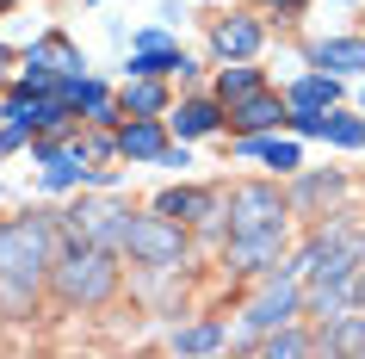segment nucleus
<instances>
[{
  "mask_svg": "<svg viewBox=\"0 0 365 359\" xmlns=\"http://www.w3.org/2000/svg\"><path fill=\"white\" fill-rule=\"evenodd\" d=\"M56 242H62V223L50 211H25L13 223H0V316H25L38 303L62 254Z\"/></svg>",
  "mask_w": 365,
  "mask_h": 359,
  "instance_id": "1",
  "label": "nucleus"
},
{
  "mask_svg": "<svg viewBox=\"0 0 365 359\" xmlns=\"http://www.w3.org/2000/svg\"><path fill=\"white\" fill-rule=\"evenodd\" d=\"M50 291H56L68 310H99V303L118 291V248L68 242V236H62V254H56V273H50Z\"/></svg>",
  "mask_w": 365,
  "mask_h": 359,
  "instance_id": "2",
  "label": "nucleus"
},
{
  "mask_svg": "<svg viewBox=\"0 0 365 359\" xmlns=\"http://www.w3.org/2000/svg\"><path fill=\"white\" fill-rule=\"evenodd\" d=\"M124 254L136 266H155V273H168V266L186 261V223H173V217H124Z\"/></svg>",
  "mask_w": 365,
  "mask_h": 359,
  "instance_id": "3",
  "label": "nucleus"
},
{
  "mask_svg": "<svg viewBox=\"0 0 365 359\" xmlns=\"http://www.w3.org/2000/svg\"><path fill=\"white\" fill-rule=\"evenodd\" d=\"M124 217H130V211L118 205V198H75L56 223H62L68 242H99V248H118V254H124Z\"/></svg>",
  "mask_w": 365,
  "mask_h": 359,
  "instance_id": "4",
  "label": "nucleus"
},
{
  "mask_svg": "<svg viewBox=\"0 0 365 359\" xmlns=\"http://www.w3.org/2000/svg\"><path fill=\"white\" fill-rule=\"evenodd\" d=\"M297 303H304V273L297 266H279V279L260 291V298L248 303V316H242V328L248 335H272V328H285V322H297Z\"/></svg>",
  "mask_w": 365,
  "mask_h": 359,
  "instance_id": "5",
  "label": "nucleus"
},
{
  "mask_svg": "<svg viewBox=\"0 0 365 359\" xmlns=\"http://www.w3.org/2000/svg\"><path fill=\"white\" fill-rule=\"evenodd\" d=\"M291 217V198L267 180H242L230 186V236H248V229H272Z\"/></svg>",
  "mask_w": 365,
  "mask_h": 359,
  "instance_id": "6",
  "label": "nucleus"
},
{
  "mask_svg": "<svg viewBox=\"0 0 365 359\" xmlns=\"http://www.w3.org/2000/svg\"><path fill=\"white\" fill-rule=\"evenodd\" d=\"M285 242H291L285 223L230 236V266H235V273H272V266H285Z\"/></svg>",
  "mask_w": 365,
  "mask_h": 359,
  "instance_id": "7",
  "label": "nucleus"
},
{
  "mask_svg": "<svg viewBox=\"0 0 365 359\" xmlns=\"http://www.w3.org/2000/svg\"><path fill=\"white\" fill-rule=\"evenodd\" d=\"M279 124H291V99L267 93V87L230 106V131L235 136H260V131H279Z\"/></svg>",
  "mask_w": 365,
  "mask_h": 359,
  "instance_id": "8",
  "label": "nucleus"
},
{
  "mask_svg": "<svg viewBox=\"0 0 365 359\" xmlns=\"http://www.w3.org/2000/svg\"><path fill=\"white\" fill-rule=\"evenodd\" d=\"M155 211L173 217V223H217V192H205V186H168L161 198H155Z\"/></svg>",
  "mask_w": 365,
  "mask_h": 359,
  "instance_id": "9",
  "label": "nucleus"
},
{
  "mask_svg": "<svg viewBox=\"0 0 365 359\" xmlns=\"http://www.w3.org/2000/svg\"><path fill=\"white\" fill-rule=\"evenodd\" d=\"M211 44H217V56H230V62H248L260 44H267V25L254 19V13H235V19H223L211 31Z\"/></svg>",
  "mask_w": 365,
  "mask_h": 359,
  "instance_id": "10",
  "label": "nucleus"
},
{
  "mask_svg": "<svg viewBox=\"0 0 365 359\" xmlns=\"http://www.w3.org/2000/svg\"><path fill=\"white\" fill-rule=\"evenodd\" d=\"M161 149H168L161 118H130V124L118 131V155H124V161H161Z\"/></svg>",
  "mask_w": 365,
  "mask_h": 359,
  "instance_id": "11",
  "label": "nucleus"
},
{
  "mask_svg": "<svg viewBox=\"0 0 365 359\" xmlns=\"http://www.w3.org/2000/svg\"><path fill=\"white\" fill-rule=\"evenodd\" d=\"M235 155H260L272 173H297L304 168V155H297V143H272L267 131L260 136H235Z\"/></svg>",
  "mask_w": 365,
  "mask_h": 359,
  "instance_id": "12",
  "label": "nucleus"
},
{
  "mask_svg": "<svg viewBox=\"0 0 365 359\" xmlns=\"http://www.w3.org/2000/svg\"><path fill=\"white\" fill-rule=\"evenodd\" d=\"M309 62L316 69H334V75H359L365 69V38H328L309 50Z\"/></svg>",
  "mask_w": 365,
  "mask_h": 359,
  "instance_id": "13",
  "label": "nucleus"
},
{
  "mask_svg": "<svg viewBox=\"0 0 365 359\" xmlns=\"http://www.w3.org/2000/svg\"><path fill=\"white\" fill-rule=\"evenodd\" d=\"M223 340H230V328H223L217 316H205V322H186V328H173L168 347H173V353H217Z\"/></svg>",
  "mask_w": 365,
  "mask_h": 359,
  "instance_id": "14",
  "label": "nucleus"
},
{
  "mask_svg": "<svg viewBox=\"0 0 365 359\" xmlns=\"http://www.w3.org/2000/svg\"><path fill=\"white\" fill-rule=\"evenodd\" d=\"M56 87H62V99H68V106H75V112H93L99 124H112V93H106V87H99V81H81V75H62Z\"/></svg>",
  "mask_w": 365,
  "mask_h": 359,
  "instance_id": "15",
  "label": "nucleus"
},
{
  "mask_svg": "<svg viewBox=\"0 0 365 359\" xmlns=\"http://www.w3.org/2000/svg\"><path fill=\"white\" fill-rule=\"evenodd\" d=\"M124 112L130 118H161L168 112V87H161L155 75H130L124 81Z\"/></svg>",
  "mask_w": 365,
  "mask_h": 359,
  "instance_id": "16",
  "label": "nucleus"
},
{
  "mask_svg": "<svg viewBox=\"0 0 365 359\" xmlns=\"http://www.w3.org/2000/svg\"><path fill=\"white\" fill-rule=\"evenodd\" d=\"M168 124H173L180 136H211L217 124H223V99H186V106H180Z\"/></svg>",
  "mask_w": 365,
  "mask_h": 359,
  "instance_id": "17",
  "label": "nucleus"
},
{
  "mask_svg": "<svg viewBox=\"0 0 365 359\" xmlns=\"http://www.w3.org/2000/svg\"><path fill=\"white\" fill-rule=\"evenodd\" d=\"M260 87H267V75H260L254 62H235V69H223V75H217V99H223V106H235V99L260 93Z\"/></svg>",
  "mask_w": 365,
  "mask_h": 359,
  "instance_id": "18",
  "label": "nucleus"
},
{
  "mask_svg": "<svg viewBox=\"0 0 365 359\" xmlns=\"http://www.w3.org/2000/svg\"><path fill=\"white\" fill-rule=\"evenodd\" d=\"M334 99H341V81L334 75H304L291 87V106H304V112H328Z\"/></svg>",
  "mask_w": 365,
  "mask_h": 359,
  "instance_id": "19",
  "label": "nucleus"
},
{
  "mask_svg": "<svg viewBox=\"0 0 365 359\" xmlns=\"http://www.w3.org/2000/svg\"><path fill=\"white\" fill-rule=\"evenodd\" d=\"M322 143H334V149H365V118L328 112V118H322Z\"/></svg>",
  "mask_w": 365,
  "mask_h": 359,
  "instance_id": "20",
  "label": "nucleus"
},
{
  "mask_svg": "<svg viewBox=\"0 0 365 359\" xmlns=\"http://www.w3.org/2000/svg\"><path fill=\"white\" fill-rule=\"evenodd\" d=\"M260 353L279 359V353H316V335H297V328H272V335H260Z\"/></svg>",
  "mask_w": 365,
  "mask_h": 359,
  "instance_id": "21",
  "label": "nucleus"
},
{
  "mask_svg": "<svg viewBox=\"0 0 365 359\" xmlns=\"http://www.w3.org/2000/svg\"><path fill=\"white\" fill-rule=\"evenodd\" d=\"M341 173H309L304 186H297V211H309V205H328V198H341Z\"/></svg>",
  "mask_w": 365,
  "mask_h": 359,
  "instance_id": "22",
  "label": "nucleus"
},
{
  "mask_svg": "<svg viewBox=\"0 0 365 359\" xmlns=\"http://www.w3.org/2000/svg\"><path fill=\"white\" fill-rule=\"evenodd\" d=\"M353 303H365V261H359V273H353Z\"/></svg>",
  "mask_w": 365,
  "mask_h": 359,
  "instance_id": "23",
  "label": "nucleus"
},
{
  "mask_svg": "<svg viewBox=\"0 0 365 359\" xmlns=\"http://www.w3.org/2000/svg\"><path fill=\"white\" fill-rule=\"evenodd\" d=\"M267 6H279V13H297V6H304V0H267Z\"/></svg>",
  "mask_w": 365,
  "mask_h": 359,
  "instance_id": "24",
  "label": "nucleus"
},
{
  "mask_svg": "<svg viewBox=\"0 0 365 359\" xmlns=\"http://www.w3.org/2000/svg\"><path fill=\"white\" fill-rule=\"evenodd\" d=\"M6 62H13V56H6V44H0V69H6Z\"/></svg>",
  "mask_w": 365,
  "mask_h": 359,
  "instance_id": "25",
  "label": "nucleus"
},
{
  "mask_svg": "<svg viewBox=\"0 0 365 359\" xmlns=\"http://www.w3.org/2000/svg\"><path fill=\"white\" fill-rule=\"evenodd\" d=\"M6 6H19V0H0V13H6Z\"/></svg>",
  "mask_w": 365,
  "mask_h": 359,
  "instance_id": "26",
  "label": "nucleus"
},
{
  "mask_svg": "<svg viewBox=\"0 0 365 359\" xmlns=\"http://www.w3.org/2000/svg\"><path fill=\"white\" fill-rule=\"evenodd\" d=\"M359 106H365V93H359Z\"/></svg>",
  "mask_w": 365,
  "mask_h": 359,
  "instance_id": "27",
  "label": "nucleus"
}]
</instances>
